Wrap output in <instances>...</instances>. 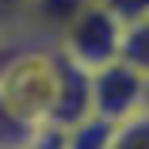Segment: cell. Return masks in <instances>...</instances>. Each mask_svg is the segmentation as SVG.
I'll return each mask as SVG.
<instances>
[{
  "mask_svg": "<svg viewBox=\"0 0 149 149\" xmlns=\"http://www.w3.org/2000/svg\"><path fill=\"white\" fill-rule=\"evenodd\" d=\"M54 100V46H12L0 61V111L19 126H46Z\"/></svg>",
  "mask_w": 149,
  "mask_h": 149,
  "instance_id": "6da1fadb",
  "label": "cell"
},
{
  "mask_svg": "<svg viewBox=\"0 0 149 149\" xmlns=\"http://www.w3.org/2000/svg\"><path fill=\"white\" fill-rule=\"evenodd\" d=\"M141 111H149V77L141 69H134L126 57H111V61L92 69V115L96 118L118 126Z\"/></svg>",
  "mask_w": 149,
  "mask_h": 149,
  "instance_id": "7a4b0ae2",
  "label": "cell"
},
{
  "mask_svg": "<svg viewBox=\"0 0 149 149\" xmlns=\"http://www.w3.org/2000/svg\"><path fill=\"white\" fill-rule=\"evenodd\" d=\"M57 50L65 57H73L77 65L96 69V65L111 61V57H118V50H123V23H118L103 4L88 0V4L77 12V19L61 31Z\"/></svg>",
  "mask_w": 149,
  "mask_h": 149,
  "instance_id": "3957f363",
  "label": "cell"
},
{
  "mask_svg": "<svg viewBox=\"0 0 149 149\" xmlns=\"http://www.w3.org/2000/svg\"><path fill=\"white\" fill-rule=\"evenodd\" d=\"M92 115V69L77 65L73 57H65L54 46V100L46 126L54 130H69Z\"/></svg>",
  "mask_w": 149,
  "mask_h": 149,
  "instance_id": "277c9868",
  "label": "cell"
},
{
  "mask_svg": "<svg viewBox=\"0 0 149 149\" xmlns=\"http://www.w3.org/2000/svg\"><path fill=\"white\" fill-rule=\"evenodd\" d=\"M111 134H115L111 123H103V118H96V115H88L84 123L61 130V149H107V145H111Z\"/></svg>",
  "mask_w": 149,
  "mask_h": 149,
  "instance_id": "5b68a950",
  "label": "cell"
},
{
  "mask_svg": "<svg viewBox=\"0 0 149 149\" xmlns=\"http://www.w3.org/2000/svg\"><path fill=\"white\" fill-rule=\"evenodd\" d=\"M118 57H126L134 69H141L149 77V15L123 27V50H118Z\"/></svg>",
  "mask_w": 149,
  "mask_h": 149,
  "instance_id": "8992f818",
  "label": "cell"
},
{
  "mask_svg": "<svg viewBox=\"0 0 149 149\" xmlns=\"http://www.w3.org/2000/svg\"><path fill=\"white\" fill-rule=\"evenodd\" d=\"M107 149H149V111L126 118V123H118Z\"/></svg>",
  "mask_w": 149,
  "mask_h": 149,
  "instance_id": "52a82bcc",
  "label": "cell"
},
{
  "mask_svg": "<svg viewBox=\"0 0 149 149\" xmlns=\"http://www.w3.org/2000/svg\"><path fill=\"white\" fill-rule=\"evenodd\" d=\"M96 4H103L118 23H134V19H141V15H149V0H96Z\"/></svg>",
  "mask_w": 149,
  "mask_h": 149,
  "instance_id": "ba28073f",
  "label": "cell"
},
{
  "mask_svg": "<svg viewBox=\"0 0 149 149\" xmlns=\"http://www.w3.org/2000/svg\"><path fill=\"white\" fill-rule=\"evenodd\" d=\"M23 149H61V130H54V126H38L31 138H27Z\"/></svg>",
  "mask_w": 149,
  "mask_h": 149,
  "instance_id": "9c48e42d",
  "label": "cell"
},
{
  "mask_svg": "<svg viewBox=\"0 0 149 149\" xmlns=\"http://www.w3.org/2000/svg\"><path fill=\"white\" fill-rule=\"evenodd\" d=\"M19 4H23V0H0V23H4V19H8V15H12Z\"/></svg>",
  "mask_w": 149,
  "mask_h": 149,
  "instance_id": "30bf717a",
  "label": "cell"
},
{
  "mask_svg": "<svg viewBox=\"0 0 149 149\" xmlns=\"http://www.w3.org/2000/svg\"><path fill=\"white\" fill-rule=\"evenodd\" d=\"M8 50H12V46H8L4 38H0V61H4V57H8Z\"/></svg>",
  "mask_w": 149,
  "mask_h": 149,
  "instance_id": "8fae6325",
  "label": "cell"
}]
</instances>
